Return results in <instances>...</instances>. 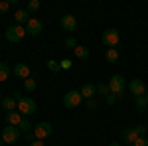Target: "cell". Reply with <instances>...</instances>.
I'll return each mask as SVG.
<instances>
[{
    "label": "cell",
    "instance_id": "cell-21",
    "mask_svg": "<svg viewBox=\"0 0 148 146\" xmlns=\"http://www.w3.org/2000/svg\"><path fill=\"white\" fill-rule=\"evenodd\" d=\"M148 107V101H146V95L142 97H136V111L138 112H144V109Z\"/></svg>",
    "mask_w": 148,
    "mask_h": 146
},
{
    "label": "cell",
    "instance_id": "cell-34",
    "mask_svg": "<svg viewBox=\"0 0 148 146\" xmlns=\"http://www.w3.org/2000/svg\"><path fill=\"white\" fill-rule=\"evenodd\" d=\"M30 146H44V142H42V140H34Z\"/></svg>",
    "mask_w": 148,
    "mask_h": 146
},
{
    "label": "cell",
    "instance_id": "cell-29",
    "mask_svg": "<svg viewBox=\"0 0 148 146\" xmlns=\"http://www.w3.org/2000/svg\"><path fill=\"white\" fill-rule=\"evenodd\" d=\"M85 107H87L89 111H95V109H97V101H95V99H87V103H85Z\"/></svg>",
    "mask_w": 148,
    "mask_h": 146
},
{
    "label": "cell",
    "instance_id": "cell-10",
    "mask_svg": "<svg viewBox=\"0 0 148 146\" xmlns=\"http://www.w3.org/2000/svg\"><path fill=\"white\" fill-rule=\"evenodd\" d=\"M128 91H130L134 97H142V95H146V85H144L142 79H130Z\"/></svg>",
    "mask_w": 148,
    "mask_h": 146
},
{
    "label": "cell",
    "instance_id": "cell-19",
    "mask_svg": "<svg viewBox=\"0 0 148 146\" xmlns=\"http://www.w3.org/2000/svg\"><path fill=\"white\" fill-rule=\"evenodd\" d=\"M24 89L30 91V93L36 91V89H38V79H36V77H28L26 81H24Z\"/></svg>",
    "mask_w": 148,
    "mask_h": 146
},
{
    "label": "cell",
    "instance_id": "cell-15",
    "mask_svg": "<svg viewBox=\"0 0 148 146\" xmlns=\"http://www.w3.org/2000/svg\"><path fill=\"white\" fill-rule=\"evenodd\" d=\"M79 91H81V97H83V99H93V97H95V93H97V87L91 85V83H85Z\"/></svg>",
    "mask_w": 148,
    "mask_h": 146
},
{
    "label": "cell",
    "instance_id": "cell-37",
    "mask_svg": "<svg viewBox=\"0 0 148 146\" xmlns=\"http://www.w3.org/2000/svg\"><path fill=\"white\" fill-rule=\"evenodd\" d=\"M146 101H148V91H146Z\"/></svg>",
    "mask_w": 148,
    "mask_h": 146
},
{
    "label": "cell",
    "instance_id": "cell-8",
    "mask_svg": "<svg viewBox=\"0 0 148 146\" xmlns=\"http://www.w3.org/2000/svg\"><path fill=\"white\" fill-rule=\"evenodd\" d=\"M20 128L18 126H4V130H2V142H6V144H16L18 140H20Z\"/></svg>",
    "mask_w": 148,
    "mask_h": 146
},
{
    "label": "cell",
    "instance_id": "cell-25",
    "mask_svg": "<svg viewBox=\"0 0 148 146\" xmlns=\"http://www.w3.org/2000/svg\"><path fill=\"white\" fill-rule=\"evenodd\" d=\"M47 69L53 71V73H57V71H61V65H59V61H56V59H49V61H47Z\"/></svg>",
    "mask_w": 148,
    "mask_h": 146
},
{
    "label": "cell",
    "instance_id": "cell-36",
    "mask_svg": "<svg viewBox=\"0 0 148 146\" xmlns=\"http://www.w3.org/2000/svg\"><path fill=\"white\" fill-rule=\"evenodd\" d=\"M0 103H2V93H0Z\"/></svg>",
    "mask_w": 148,
    "mask_h": 146
},
{
    "label": "cell",
    "instance_id": "cell-3",
    "mask_svg": "<svg viewBox=\"0 0 148 146\" xmlns=\"http://www.w3.org/2000/svg\"><path fill=\"white\" fill-rule=\"evenodd\" d=\"M16 111L20 112L22 117H30V114H34V112L38 111V103H36L32 97H22V99L18 101Z\"/></svg>",
    "mask_w": 148,
    "mask_h": 146
},
{
    "label": "cell",
    "instance_id": "cell-31",
    "mask_svg": "<svg viewBox=\"0 0 148 146\" xmlns=\"http://www.w3.org/2000/svg\"><path fill=\"white\" fill-rule=\"evenodd\" d=\"M116 99H119L116 95H107V97H105V103H107V105H114Z\"/></svg>",
    "mask_w": 148,
    "mask_h": 146
},
{
    "label": "cell",
    "instance_id": "cell-12",
    "mask_svg": "<svg viewBox=\"0 0 148 146\" xmlns=\"http://www.w3.org/2000/svg\"><path fill=\"white\" fill-rule=\"evenodd\" d=\"M14 75L18 79H24V81H26V79L32 75V69H30L28 63H16V65H14Z\"/></svg>",
    "mask_w": 148,
    "mask_h": 146
},
{
    "label": "cell",
    "instance_id": "cell-11",
    "mask_svg": "<svg viewBox=\"0 0 148 146\" xmlns=\"http://www.w3.org/2000/svg\"><path fill=\"white\" fill-rule=\"evenodd\" d=\"M59 24H61V28H63L65 32H75V28H77V20H75L73 14H63L61 20H59Z\"/></svg>",
    "mask_w": 148,
    "mask_h": 146
},
{
    "label": "cell",
    "instance_id": "cell-16",
    "mask_svg": "<svg viewBox=\"0 0 148 146\" xmlns=\"http://www.w3.org/2000/svg\"><path fill=\"white\" fill-rule=\"evenodd\" d=\"M16 107H18V101L14 99V97H4L2 99V109L8 112V111H16Z\"/></svg>",
    "mask_w": 148,
    "mask_h": 146
},
{
    "label": "cell",
    "instance_id": "cell-9",
    "mask_svg": "<svg viewBox=\"0 0 148 146\" xmlns=\"http://www.w3.org/2000/svg\"><path fill=\"white\" fill-rule=\"evenodd\" d=\"M26 32L28 36H40L44 32V22L40 18H30V22L26 24Z\"/></svg>",
    "mask_w": 148,
    "mask_h": 146
},
{
    "label": "cell",
    "instance_id": "cell-2",
    "mask_svg": "<svg viewBox=\"0 0 148 146\" xmlns=\"http://www.w3.org/2000/svg\"><path fill=\"white\" fill-rule=\"evenodd\" d=\"M109 89H111V95H116L119 99L123 97V93L126 89V81L121 73H114L113 77L109 79Z\"/></svg>",
    "mask_w": 148,
    "mask_h": 146
},
{
    "label": "cell",
    "instance_id": "cell-35",
    "mask_svg": "<svg viewBox=\"0 0 148 146\" xmlns=\"http://www.w3.org/2000/svg\"><path fill=\"white\" fill-rule=\"evenodd\" d=\"M109 146H121V144H119V142H111Z\"/></svg>",
    "mask_w": 148,
    "mask_h": 146
},
{
    "label": "cell",
    "instance_id": "cell-20",
    "mask_svg": "<svg viewBox=\"0 0 148 146\" xmlns=\"http://www.w3.org/2000/svg\"><path fill=\"white\" fill-rule=\"evenodd\" d=\"M40 8H42V2H40V0H30V2H28V6H26V10L30 12V14L38 12Z\"/></svg>",
    "mask_w": 148,
    "mask_h": 146
},
{
    "label": "cell",
    "instance_id": "cell-30",
    "mask_svg": "<svg viewBox=\"0 0 148 146\" xmlns=\"http://www.w3.org/2000/svg\"><path fill=\"white\" fill-rule=\"evenodd\" d=\"M59 65H61V69H71L73 63H71V59H61V61H59Z\"/></svg>",
    "mask_w": 148,
    "mask_h": 146
},
{
    "label": "cell",
    "instance_id": "cell-1",
    "mask_svg": "<svg viewBox=\"0 0 148 146\" xmlns=\"http://www.w3.org/2000/svg\"><path fill=\"white\" fill-rule=\"evenodd\" d=\"M146 134V124H138V126H126L125 130H123V138H125V142L128 144H134L136 142V138Z\"/></svg>",
    "mask_w": 148,
    "mask_h": 146
},
{
    "label": "cell",
    "instance_id": "cell-33",
    "mask_svg": "<svg viewBox=\"0 0 148 146\" xmlns=\"http://www.w3.org/2000/svg\"><path fill=\"white\" fill-rule=\"evenodd\" d=\"M12 97H14L16 101H20V99H22V93H20V91H14V93H12Z\"/></svg>",
    "mask_w": 148,
    "mask_h": 146
},
{
    "label": "cell",
    "instance_id": "cell-6",
    "mask_svg": "<svg viewBox=\"0 0 148 146\" xmlns=\"http://www.w3.org/2000/svg\"><path fill=\"white\" fill-rule=\"evenodd\" d=\"M51 132H53V124L47 123V121H44V123H38V124L34 126L36 140H46V138H49V136H51Z\"/></svg>",
    "mask_w": 148,
    "mask_h": 146
},
{
    "label": "cell",
    "instance_id": "cell-17",
    "mask_svg": "<svg viewBox=\"0 0 148 146\" xmlns=\"http://www.w3.org/2000/svg\"><path fill=\"white\" fill-rule=\"evenodd\" d=\"M119 57H121V53H119V49H116V47H109V49H107V53H105V59H107L109 63H116V61H119Z\"/></svg>",
    "mask_w": 148,
    "mask_h": 146
},
{
    "label": "cell",
    "instance_id": "cell-5",
    "mask_svg": "<svg viewBox=\"0 0 148 146\" xmlns=\"http://www.w3.org/2000/svg\"><path fill=\"white\" fill-rule=\"evenodd\" d=\"M101 42L107 45V49H109V47H116L119 42H121V32H119V30H114V28H109V30H105V32H103Z\"/></svg>",
    "mask_w": 148,
    "mask_h": 146
},
{
    "label": "cell",
    "instance_id": "cell-4",
    "mask_svg": "<svg viewBox=\"0 0 148 146\" xmlns=\"http://www.w3.org/2000/svg\"><path fill=\"white\" fill-rule=\"evenodd\" d=\"M26 36H28V32H26L24 26L14 24V26H8V28H6V40H8L10 44H18V42H22Z\"/></svg>",
    "mask_w": 148,
    "mask_h": 146
},
{
    "label": "cell",
    "instance_id": "cell-23",
    "mask_svg": "<svg viewBox=\"0 0 148 146\" xmlns=\"http://www.w3.org/2000/svg\"><path fill=\"white\" fill-rule=\"evenodd\" d=\"M18 128H20V132H32V123L28 121V119H22V123L18 124Z\"/></svg>",
    "mask_w": 148,
    "mask_h": 146
},
{
    "label": "cell",
    "instance_id": "cell-7",
    "mask_svg": "<svg viewBox=\"0 0 148 146\" xmlns=\"http://www.w3.org/2000/svg\"><path fill=\"white\" fill-rule=\"evenodd\" d=\"M83 101V97H81V91L77 89H69L65 93V97H63V105L67 107V109H77Z\"/></svg>",
    "mask_w": 148,
    "mask_h": 146
},
{
    "label": "cell",
    "instance_id": "cell-28",
    "mask_svg": "<svg viewBox=\"0 0 148 146\" xmlns=\"http://www.w3.org/2000/svg\"><path fill=\"white\" fill-rule=\"evenodd\" d=\"M132 146H148V138L146 136H140V138H136V142Z\"/></svg>",
    "mask_w": 148,
    "mask_h": 146
},
{
    "label": "cell",
    "instance_id": "cell-24",
    "mask_svg": "<svg viewBox=\"0 0 148 146\" xmlns=\"http://www.w3.org/2000/svg\"><path fill=\"white\" fill-rule=\"evenodd\" d=\"M10 77V67L6 63H0V81H6Z\"/></svg>",
    "mask_w": 148,
    "mask_h": 146
},
{
    "label": "cell",
    "instance_id": "cell-22",
    "mask_svg": "<svg viewBox=\"0 0 148 146\" xmlns=\"http://www.w3.org/2000/svg\"><path fill=\"white\" fill-rule=\"evenodd\" d=\"M95 87H97V93H99V95H103V97L111 95V89H109V83H97Z\"/></svg>",
    "mask_w": 148,
    "mask_h": 146
},
{
    "label": "cell",
    "instance_id": "cell-32",
    "mask_svg": "<svg viewBox=\"0 0 148 146\" xmlns=\"http://www.w3.org/2000/svg\"><path fill=\"white\" fill-rule=\"evenodd\" d=\"M24 138H26V140H28V142L32 144V142L36 140V134H34V130H32V132H26V134H24Z\"/></svg>",
    "mask_w": 148,
    "mask_h": 146
},
{
    "label": "cell",
    "instance_id": "cell-27",
    "mask_svg": "<svg viewBox=\"0 0 148 146\" xmlns=\"http://www.w3.org/2000/svg\"><path fill=\"white\" fill-rule=\"evenodd\" d=\"M8 10H10V2H6V0H0V14H6Z\"/></svg>",
    "mask_w": 148,
    "mask_h": 146
},
{
    "label": "cell",
    "instance_id": "cell-26",
    "mask_svg": "<svg viewBox=\"0 0 148 146\" xmlns=\"http://www.w3.org/2000/svg\"><path fill=\"white\" fill-rule=\"evenodd\" d=\"M77 40H75V38H73V36H69L67 40H65V47H69V49H75V47H77Z\"/></svg>",
    "mask_w": 148,
    "mask_h": 146
},
{
    "label": "cell",
    "instance_id": "cell-13",
    "mask_svg": "<svg viewBox=\"0 0 148 146\" xmlns=\"http://www.w3.org/2000/svg\"><path fill=\"white\" fill-rule=\"evenodd\" d=\"M30 18H32V16H30V12L26 10V8H20V10H16V14H14L16 24H18V26H24V28H26V24L30 22Z\"/></svg>",
    "mask_w": 148,
    "mask_h": 146
},
{
    "label": "cell",
    "instance_id": "cell-14",
    "mask_svg": "<svg viewBox=\"0 0 148 146\" xmlns=\"http://www.w3.org/2000/svg\"><path fill=\"white\" fill-rule=\"evenodd\" d=\"M22 119L24 117L18 111H8L6 112V123L10 124V126H18V124L22 123Z\"/></svg>",
    "mask_w": 148,
    "mask_h": 146
},
{
    "label": "cell",
    "instance_id": "cell-18",
    "mask_svg": "<svg viewBox=\"0 0 148 146\" xmlns=\"http://www.w3.org/2000/svg\"><path fill=\"white\" fill-rule=\"evenodd\" d=\"M73 51H75V57H79V59H87L89 57V47H85V45H77Z\"/></svg>",
    "mask_w": 148,
    "mask_h": 146
}]
</instances>
